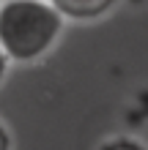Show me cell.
Segmentation results:
<instances>
[{"label": "cell", "mask_w": 148, "mask_h": 150, "mask_svg": "<svg viewBox=\"0 0 148 150\" xmlns=\"http://www.w3.org/2000/svg\"><path fill=\"white\" fill-rule=\"evenodd\" d=\"M14 142H11V131L6 128V123L0 120V150H11Z\"/></svg>", "instance_id": "5b68a950"}, {"label": "cell", "mask_w": 148, "mask_h": 150, "mask_svg": "<svg viewBox=\"0 0 148 150\" xmlns=\"http://www.w3.org/2000/svg\"><path fill=\"white\" fill-rule=\"evenodd\" d=\"M66 19L71 22H88V19H99L110 11L118 0H49Z\"/></svg>", "instance_id": "7a4b0ae2"}, {"label": "cell", "mask_w": 148, "mask_h": 150, "mask_svg": "<svg viewBox=\"0 0 148 150\" xmlns=\"http://www.w3.org/2000/svg\"><path fill=\"white\" fill-rule=\"evenodd\" d=\"M66 16L49 0H0V47L11 63H39L63 36Z\"/></svg>", "instance_id": "6da1fadb"}, {"label": "cell", "mask_w": 148, "mask_h": 150, "mask_svg": "<svg viewBox=\"0 0 148 150\" xmlns=\"http://www.w3.org/2000/svg\"><path fill=\"white\" fill-rule=\"evenodd\" d=\"M8 68H11V57L6 55V49L0 47V85L6 82V76H8Z\"/></svg>", "instance_id": "277c9868"}, {"label": "cell", "mask_w": 148, "mask_h": 150, "mask_svg": "<svg viewBox=\"0 0 148 150\" xmlns=\"http://www.w3.org/2000/svg\"><path fill=\"white\" fill-rule=\"evenodd\" d=\"M99 150H145V145L132 139V137H112L107 142H102Z\"/></svg>", "instance_id": "3957f363"}]
</instances>
